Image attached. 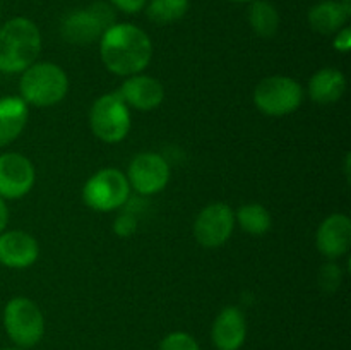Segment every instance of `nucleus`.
<instances>
[{"label":"nucleus","mask_w":351,"mask_h":350,"mask_svg":"<svg viewBox=\"0 0 351 350\" xmlns=\"http://www.w3.org/2000/svg\"><path fill=\"white\" fill-rule=\"evenodd\" d=\"M99 57L112 74L129 78L141 74L153 57L146 31L130 23H115L99 38Z\"/></svg>","instance_id":"f257e3e1"},{"label":"nucleus","mask_w":351,"mask_h":350,"mask_svg":"<svg viewBox=\"0 0 351 350\" xmlns=\"http://www.w3.org/2000/svg\"><path fill=\"white\" fill-rule=\"evenodd\" d=\"M41 33L27 17H14L0 27V72L19 74L36 62Z\"/></svg>","instance_id":"f03ea898"},{"label":"nucleus","mask_w":351,"mask_h":350,"mask_svg":"<svg viewBox=\"0 0 351 350\" xmlns=\"http://www.w3.org/2000/svg\"><path fill=\"white\" fill-rule=\"evenodd\" d=\"M19 93L26 105L47 108L60 103L69 91V78L53 62H34L21 72Z\"/></svg>","instance_id":"7ed1b4c3"},{"label":"nucleus","mask_w":351,"mask_h":350,"mask_svg":"<svg viewBox=\"0 0 351 350\" xmlns=\"http://www.w3.org/2000/svg\"><path fill=\"white\" fill-rule=\"evenodd\" d=\"M3 328L19 349L38 345L45 335V318L36 302L27 297H14L3 307Z\"/></svg>","instance_id":"20e7f679"},{"label":"nucleus","mask_w":351,"mask_h":350,"mask_svg":"<svg viewBox=\"0 0 351 350\" xmlns=\"http://www.w3.org/2000/svg\"><path fill=\"white\" fill-rule=\"evenodd\" d=\"M130 126V110L120 98L119 91L99 96L89 110V127L103 143L115 144L123 141Z\"/></svg>","instance_id":"39448f33"},{"label":"nucleus","mask_w":351,"mask_h":350,"mask_svg":"<svg viewBox=\"0 0 351 350\" xmlns=\"http://www.w3.org/2000/svg\"><path fill=\"white\" fill-rule=\"evenodd\" d=\"M130 198L127 175L117 168H101L82 187V201L95 211H115Z\"/></svg>","instance_id":"423d86ee"},{"label":"nucleus","mask_w":351,"mask_h":350,"mask_svg":"<svg viewBox=\"0 0 351 350\" xmlns=\"http://www.w3.org/2000/svg\"><path fill=\"white\" fill-rule=\"evenodd\" d=\"M304 102V89L288 75H269L254 89L257 110L267 117H285L293 113Z\"/></svg>","instance_id":"0eeeda50"},{"label":"nucleus","mask_w":351,"mask_h":350,"mask_svg":"<svg viewBox=\"0 0 351 350\" xmlns=\"http://www.w3.org/2000/svg\"><path fill=\"white\" fill-rule=\"evenodd\" d=\"M235 229V211L226 202H211L201 209L194 222V237L197 244L216 249L228 242Z\"/></svg>","instance_id":"6e6552de"},{"label":"nucleus","mask_w":351,"mask_h":350,"mask_svg":"<svg viewBox=\"0 0 351 350\" xmlns=\"http://www.w3.org/2000/svg\"><path fill=\"white\" fill-rule=\"evenodd\" d=\"M127 180L137 194H158L170 182V165L158 153H139L130 161Z\"/></svg>","instance_id":"1a4fd4ad"},{"label":"nucleus","mask_w":351,"mask_h":350,"mask_svg":"<svg viewBox=\"0 0 351 350\" xmlns=\"http://www.w3.org/2000/svg\"><path fill=\"white\" fill-rule=\"evenodd\" d=\"M36 172L27 156L21 153L0 154V198L19 199L33 189Z\"/></svg>","instance_id":"9d476101"},{"label":"nucleus","mask_w":351,"mask_h":350,"mask_svg":"<svg viewBox=\"0 0 351 350\" xmlns=\"http://www.w3.org/2000/svg\"><path fill=\"white\" fill-rule=\"evenodd\" d=\"M315 246L319 253L329 261L339 259L350 250L351 220L345 213H332L319 225L315 233Z\"/></svg>","instance_id":"9b49d317"},{"label":"nucleus","mask_w":351,"mask_h":350,"mask_svg":"<svg viewBox=\"0 0 351 350\" xmlns=\"http://www.w3.org/2000/svg\"><path fill=\"white\" fill-rule=\"evenodd\" d=\"M40 256L38 240L23 230H3L0 233V264L12 270H24Z\"/></svg>","instance_id":"f8f14e48"},{"label":"nucleus","mask_w":351,"mask_h":350,"mask_svg":"<svg viewBox=\"0 0 351 350\" xmlns=\"http://www.w3.org/2000/svg\"><path fill=\"white\" fill-rule=\"evenodd\" d=\"M120 98L125 105L139 112H151L165 100V88L158 79L146 74H134L125 78L119 89Z\"/></svg>","instance_id":"ddd939ff"},{"label":"nucleus","mask_w":351,"mask_h":350,"mask_svg":"<svg viewBox=\"0 0 351 350\" xmlns=\"http://www.w3.org/2000/svg\"><path fill=\"white\" fill-rule=\"evenodd\" d=\"M247 321L235 305H226L216 316L211 328V340L218 350H239L245 343Z\"/></svg>","instance_id":"4468645a"},{"label":"nucleus","mask_w":351,"mask_h":350,"mask_svg":"<svg viewBox=\"0 0 351 350\" xmlns=\"http://www.w3.org/2000/svg\"><path fill=\"white\" fill-rule=\"evenodd\" d=\"M106 30H108L106 24L96 16L91 5L88 9L72 10L71 14L64 17L60 26L62 36L75 45L93 43V41L99 40Z\"/></svg>","instance_id":"2eb2a0df"},{"label":"nucleus","mask_w":351,"mask_h":350,"mask_svg":"<svg viewBox=\"0 0 351 350\" xmlns=\"http://www.w3.org/2000/svg\"><path fill=\"white\" fill-rule=\"evenodd\" d=\"M351 0H322L308 10V24L319 34H335L346 26Z\"/></svg>","instance_id":"dca6fc26"},{"label":"nucleus","mask_w":351,"mask_h":350,"mask_svg":"<svg viewBox=\"0 0 351 350\" xmlns=\"http://www.w3.org/2000/svg\"><path fill=\"white\" fill-rule=\"evenodd\" d=\"M29 117V110L21 96L0 98V148L9 146L21 136Z\"/></svg>","instance_id":"f3484780"},{"label":"nucleus","mask_w":351,"mask_h":350,"mask_svg":"<svg viewBox=\"0 0 351 350\" xmlns=\"http://www.w3.org/2000/svg\"><path fill=\"white\" fill-rule=\"evenodd\" d=\"M346 91V79L341 71L335 67L319 69L308 81V95L319 105L336 103Z\"/></svg>","instance_id":"a211bd4d"},{"label":"nucleus","mask_w":351,"mask_h":350,"mask_svg":"<svg viewBox=\"0 0 351 350\" xmlns=\"http://www.w3.org/2000/svg\"><path fill=\"white\" fill-rule=\"evenodd\" d=\"M249 24L257 36L273 38L280 30V12L267 0H254L249 7Z\"/></svg>","instance_id":"6ab92c4d"},{"label":"nucleus","mask_w":351,"mask_h":350,"mask_svg":"<svg viewBox=\"0 0 351 350\" xmlns=\"http://www.w3.org/2000/svg\"><path fill=\"white\" fill-rule=\"evenodd\" d=\"M235 223H239L245 233L264 235L269 232L273 218L266 206L259 205V202H247V205L240 206L239 211L235 213Z\"/></svg>","instance_id":"aec40b11"},{"label":"nucleus","mask_w":351,"mask_h":350,"mask_svg":"<svg viewBox=\"0 0 351 350\" xmlns=\"http://www.w3.org/2000/svg\"><path fill=\"white\" fill-rule=\"evenodd\" d=\"M189 0H147L146 14L151 23L167 26L187 14Z\"/></svg>","instance_id":"412c9836"},{"label":"nucleus","mask_w":351,"mask_h":350,"mask_svg":"<svg viewBox=\"0 0 351 350\" xmlns=\"http://www.w3.org/2000/svg\"><path fill=\"white\" fill-rule=\"evenodd\" d=\"M158 350H201L197 340L185 331H173L161 340Z\"/></svg>","instance_id":"4be33fe9"},{"label":"nucleus","mask_w":351,"mask_h":350,"mask_svg":"<svg viewBox=\"0 0 351 350\" xmlns=\"http://www.w3.org/2000/svg\"><path fill=\"white\" fill-rule=\"evenodd\" d=\"M343 280V271L339 268V264L336 263H328L321 268V273H319V285L322 287V290L326 292H335L338 290L339 285Z\"/></svg>","instance_id":"5701e85b"},{"label":"nucleus","mask_w":351,"mask_h":350,"mask_svg":"<svg viewBox=\"0 0 351 350\" xmlns=\"http://www.w3.org/2000/svg\"><path fill=\"white\" fill-rule=\"evenodd\" d=\"M113 230L117 235L129 237L137 230V220L132 215H120L113 222Z\"/></svg>","instance_id":"b1692460"},{"label":"nucleus","mask_w":351,"mask_h":350,"mask_svg":"<svg viewBox=\"0 0 351 350\" xmlns=\"http://www.w3.org/2000/svg\"><path fill=\"white\" fill-rule=\"evenodd\" d=\"M332 47H335V50L341 51V54H348L351 48V30L348 26L341 27L338 33H335Z\"/></svg>","instance_id":"393cba45"},{"label":"nucleus","mask_w":351,"mask_h":350,"mask_svg":"<svg viewBox=\"0 0 351 350\" xmlns=\"http://www.w3.org/2000/svg\"><path fill=\"white\" fill-rule=\"evenodd\" d=\"M113 3V7H117L119 10L125 14H137L139 10H143L146 7L147 0H110Z\"/></svg>","instance_id":"a878e982"},{"label":"nucleus","mask_w":351,"mask_h":350,"mask_svg":"<svg viewBox=\"0 0 351 350\" xmlns=\"http://www.w3.org/2000/svg\"><path fill=\"white\" fill-rule=\"evenodd\" d=\"M7 222H9V209H7L5 201H3V199L0 198V233H2L3 230H5Z\"/></svg>","instance_id":"bb28decb"},{"label":"nucleus","mask_w":351,"mask_h":350,"mask_svg":"<svg viewBox=\"0 0 351 350\" xmlns=\"http://www.w3.org/2000/svg\"><path fill=\"white\" fill-rule=\"evenodd\" d=\"M230 2H237V3H250L254 0H230Z\"/></svg>","instance_id":"cd10ccee"},{"label":"nucleus","mask_w":351,"mask_h":350,"mask_svg":"<svg viewBox=\"0 0 351 350\" xmlns=\"http://www.w3.org/2000/svg\"><path fill=\"white\" fill-rule=\"evenodd\" d=\"M0 350H24V349H19V347H7V349H0Z\"/></svg>","instance_id":"c85d7f7f"}]
</instances>
